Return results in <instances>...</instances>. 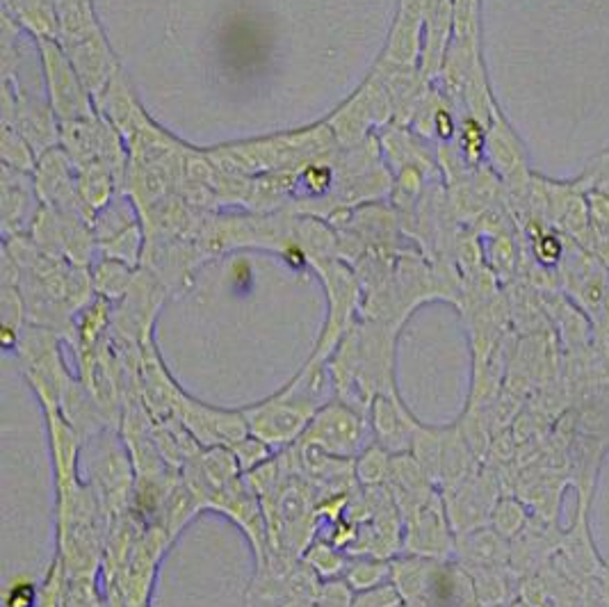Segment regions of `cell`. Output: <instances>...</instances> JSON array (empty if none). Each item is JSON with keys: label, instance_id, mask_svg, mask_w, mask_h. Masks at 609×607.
I'll list each match as a JSON object with an SVG mask.
<instances>
[{"label": "cell", "instance_id": "obj_14", "mask_svg": "<svg viewBox=\"0 0 609 607\" xmlns=\"http://www.w3.org/2000/svg\"><path fill=\"white\" fill-rule=\"evenodd\" d=\"M541 253H546V259H548V261H553V259H555V256L559 253V245H557V242H555L553 238H548V240H543Z\"/></svg>", "mask_w": 609, "mask_h": 607}, {"label": "cell", "instance_id": "obj_9", "mask_svg": "<svg viewBox=\"0 0 609 607\" xmlns=\"http://www.w3.org/2000/svg\"><path fill=\"white\" fill-rule=\"evenodd\" d=\"M306 553H308L306 562L313 566V571L317 575H323V578L331 581V578H338L342 571H347L345 557L338 551H334L329 543H325V541L313 543V546Z\"/></svg>", "mask_w": 609, "mask_h": 607}, {"label": "cell", "instance_id": "obj_1", "mask_svg": "<svg viewBox=\"0 0 609 607\" xmlns=\"http://www.w3.org/2000/svg\"><path fill=\"white\" fill-rule=\"evenodd\" d=\"M329 389L331 381L323 370L313 366L272 400L247 409L242 413L247 427L255 438L265 441L268 445L291 443L304 434L308 423L315 419V413L325 407L323 402L329 398Z\"/></svg>", "mask_w": 609, "mask_h": 607}, {"label": "cell", "instance_id": "obj_13", "mask_svg": "<svg viewBox=\"0 0 609 607\" xmlns=\"http://www.w3.org/2000/svg\"><path fill=\"white\" fill-rule=\"evenodd\" d=\"M596 587H598L602 607H609V562H605V560H602L600 571L596 575Z\"/></svg>", "mask_w": 609, "mask_h": 607}, {"label": "cell", "instance_id": "obj_11", "mask_svg": "<svg viewBox=\"0 0 609 607\" xmlns=\"http://www.w3.org/2000/svg\"><path fill=\"white\" fill-rule=\"evenodd\" d=\"M236 455L242 468H253L259 466L261 462H265L270 457V447L265 441L261 438H249V441H240L236 447Z\"/></svg>", "mask_w": 609, "mask_h": 607}, {"label": "cell", "instance_id": "obj_3", "mask_svg": "<svg viewBox=\"0 0 609 607\" xmlns=\"http://www.w3.org/2000/svg\"><path fill=\"white\" fill-rule=\"evenodd\" d=\"M423 598L429 607H470L477 603L468 568L461 562L453 564L443 560H434Z\"/></svg>", "mask_w": 609, "mask_h": 607}, {"label": "cell", "instance_id": "obj_5", "mask_svg": "<svg viewBox=\"0 0 609 607\" xmlns=\"http://www.w3.org/2000/svg\"><path fill=\"white\" fill-rule=\"evenodd\" d=\"M455 551L464 566H509L511 543L493 528H477L459 534Z\"/></svg>", "mask_w": 609, "mask_h": 607}, {"label": "cell", "instance_id": "obj_8", "mask_svg": "<svg viewBox=\"0 0 609 607\" xmlns=\"http://www.w3.org/2000/svg\"><path fill=\"white\" fill-rule=\"evenodd\" d=\"M389 470H391L389 453L383 451V447H377V445L366 447V453L361 455V459L357 464V475H359L361 483L366 487H377L389 477Z\"/></svg>", "mask_w": 609, "mask_h": 607}, {"label": "cell", "instance_id": "obj_2", "mask_svg": "<svg viewBox=\"0 0 609 607\" xmlns=\"http://www.w3.org/2000/svg\"><path fill=\"white\" fill-rule=\"evenodd\" d=\"M366 436V419L361 413L345 404H325L304 430L302 445L347 459L361 451Z\"/></svg>", "mask_w": 609, "mask_h": 607}, {"label": "cell", "instance_id": "obj_15", "mask_svg": "<svg viewBox=\"0 0 609 607\" xmlns=\"http://www.w3.org/2000/svg\"><path fill=\"white\" fill-rule=\"evenodd\" d=\"M509 607H534V605H532V603H528L525 598H516V600H514V603H511Z\"/></svg>", "mask_w": 609, "mask_h": 607}, {"label": "cell", "instance_id": "obj_4", "mask_svg": "<svg viewBox=\"0 0 609 607\" xmlns=\"http://www.w3.org/2000/svg\"><path fill=\"white\" fill-rule=\"evenodd\" d=\"M372 427L383 451L400 455L413 447L415 432L421 425L411 419L398 400L379 395L372 404Z\"/></svg>", "mask_w": 609, "mask_h": 607}, {"label": "cell", "instance_id": "obj_16", "mask_svg": "<svg viewBox=\"0 0 609 607\" xmlns=\"http://www.w3.org/2000/svg\"><path fill=\"white\" fill-rule=\"evenodd\" d=\"M470 607H482V605H479V603H475V605H470Z\"/></svg>", "mask_w": 609, "mask_h": 607}, {"label": "cell", "instance_id": "obj_10", "mask_svg": "<svg viewBox=\"0 0 609 607\" xmlns=\"http://www.w3.org/2000/svg\"><path fill=\"white\" fill-rule=\"evenodd\" d=\"M402 605H404V598L393 583H383L379 587L357 592L349 603V607H402Z\"/></svg>", "mask_w": 609, "mask_h": 607}, {"label": "cell", "instance_id": "obj_7", "mask_svg": "<svg viewBox=\"0 0 609 607\" xmlns=\"http://www.w3.org/2000/svg\"><path fill=\"white\" fill-rule=\"evenodd\" d=\"M393 573V564L383 562V560H361L355 566H349V571L345 573V585L351 592H366L372 587H379L383 583L391 581Z\"/></svg>", "mask_w": 609, "mask_h": 607}, {"label": "cell", "instance_id": "obj_6", "mask_svg": "<svg viewBox=\"0 0 609 607\" xmlns=\"http://www.w3.org/2000/svg\"><path fill=\"white\" fill-rule=\"evenodd\" d=\"M530 523L528 509L516 498H498L491 511V528L504 539H516Z\"/></svg>", "mask_w": 609, "mask_h": 607}, {"label": "cell", "instance_id": "obj_12", "mask_svg": "<svg viewBox=\"0 0 609 607\" xmlns=\"http://www.w3.org/2000/svg\"><path fill=\"white\" fill-rule=\"evenodd\" d=\"M35 587H32L28 581H17L6 598V607H32L35 605Z\"/></svg>", "mask_w": 609, "mask_h": 607}]
</instances>
